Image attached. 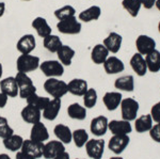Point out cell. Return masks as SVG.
Instances as JSON below:
<instances>
[{"mask_svg": "<svg viewBox=\"0 0 160 159\" xmlns=\"http://www.w3.org/2000/svg\"><path fill=\"white\" fill-rule=\"evenodd\" d=\"M110 159H124V158H122V157H111Z\"/></svg>", "mask_w": 160, "mask_h": 159, "instance_id": "cell-51", "label": "cell"}, {"mask_svg": "<svg viewBox=\"0 0 160 159\" xmlns=\"http://www.w3.org/2000/svg\"><path fill=\"white\" fill-rule=\"evenodd\" d=\"M2 75H3V67H2V64L0 63V80L2 78Z\"/></svg>", "mask_w": 160, "mask_h": 159, "instance_id": "cell-49", "label": "cell"}, {"mask_svg": "<svg viewBox=\"0 0 160 159\" xmlns=\"http://www.w3.org/2000/svg\"><path fill=\"white\" fill-rule=\"evenodd\" d=\"M109 50L105 47L104 44H97L93 47L91 51V60L93 63L97 64H104V62L109 57Z\"/></svg>", "mask_w": 160, "mask_h": 159, "instance_id": "cell-27", "label": "cell"}, {"mask_svg": "<svg viewBox=\"0 0 160 159\" xmlns=\"http://www.w3.org/2000/svg\"><path fill=\"white\" fill-rule=\"evenodd\" d=\"M43 147H44V143L37 142V141H33L31 139H27L24 140L20 152L38 159L43 157Z\"/></svg>", "mask_w": 160, "mask_h": 159, "instance_id": "cell-13", "label": "cell"}, {"mask_svg": "<svg viewBox=\"0 0 160 159\" xmlns=\"http://www.w3.org/2000/svg\"><path fill=\"white\" fill-rule=\"evenodd\" d=\"M37 47V41L33 34H25L17 41L16 49L22 55H30Z\"/></svg>", "mask_w": 160, "mask_h": 159, "instance_id": "cell-12", "label": "cell"}, {"mask_svg": "<svg viewBox=\"0 0 160 159\" xmlns=\"http://www.w3.org/2000/svg\"><path fill=\"white\" fill-rule=\"evenodd\" d=\"M13 134H14V130L10 126L8 119L0 115V138L4 139V138H8Z\"/></svg>", "mask_w": 160, "mask_h": 159, "instance_id": "cell-40", "label": "cell"}, {"mask_svg": "<svg viewBox=\"0 0 160 159\" xmlns=\"http://www.w3.org/2000/svg\"><path fill=\"white\" fill-rule=\"evenodd\" d=\"M31 26H32V28L35 30V32H37V34L38 37H43V38L51 34V31H52L51 27L49 26V24H48V22L42 16L35 17V18L32 20V22H31Z\"/></svg>", "mask_w": 160, "mask_h": 159, "instance_id": "cell-21", "label": "cell"}, {"mask_svg": "<svg viewBox=\"0 0 160 159\" xmlns=\"http://www.w3.org/2000/svg\"><path fill=\"white\" fill-rule=\"evenodd\" d=\"M24 138L19 135L13 134L9 136L8 138L2 139V144H3L4 148H7L8 151L13 153H17L22 150V143H24Z\"/></svg>", "mask_w": 160, "mask_h": 159, "instance_id": "cell-25", "label": "cell"}, {"mask_svg": "<svg viewBox=\"0 0 160 159\" xmlns=\"http://www.w3.org/2000/svg\"><path fill=\"white\" fill-rule=\"evenodd\" d=\"M105 140L102 139H89L86 143V152L90 158L102 159L105 152Z\"/></svg>", "mask_w": 160, "mask_h": 159, "instance_id": "cell-7", "label": "cell"}, {"mask_svg": "<svg viewBox=\"0 0 160 159\" xmlns=\"http://www.w3.org/2000/svg\"><path fill=\"white\" fill-rule=\"evenodd\" d=\"M4 12H6V3L1 1V2H0V17L3 16Z\"/></svg>", "mask_w": 160, "mask_h": 159, "instance_id": "cell-47", "label": "cell"}, {"mask_svg": "<svg viewBox=\"0 0 160 159\" xmlns=\"http://www.w3.org/2000/svg\"><path fill=\"white\" fill-rule=\"evenodd\" d=\"M30 139L41 143H45L49 140V132L44 123L38 122L32 125L30 130Z\"/></svg>", "mask_w": 160, "mask_h": 159, "instance_id": "cell-14", "label": "cell"}, {"mask_svg": "<svg viewBox=\"0 0 160 159\" xmlns=\"http://www.w3.org/2000/svg\"><path fill=\"white\" fill-rule=\"evenodd\" d=\"M155 6H156L157 9L160 11V0H156V2H155Z\"/></svg>", "mask_w": 160, "mask_h": 159, "instance_id": "cell-50", "label": "cell"}, {"mask_svg": "<svg viewBox=\"0 0 160 159\" xmlns=\"http://www.w3.org/2000/svg\"><path fill=\"white\" fill-rule=\"evenodd\" d=\"M83 97V105L87 109H92L97 104V92L95 89H88V91L84 93Z\"/></svg>", "mask_w": 160, "mask_h": 159, "instance_id": "cell-38", "label": "cell"}, {"mask_svg": "<svg viewBox=\"0 0 160 159\" xmlns=\"http://www.w3.org/2000/svg\"><path fill=\"white\" fill-rule=\"evenodd\" d=\"M62 45H63V43H62L61 38L58 35L52 34V33L43 38V46L49 52L57 53V51L60 49Z\"/></svg>", "mask_w": 160, "mask_h": 159, "instance_id": "cell-33", "label": "cell"}, {"mask_svg": "<svg viewBox=\"0 0 160 159\" xmlns=\"http://www.w3.org/2000/svg\"><path fill=\"white\" fill-rule=\"evenodd\" d=\"M136 47L140 55H148L156 49V42L153 37L145 34H141L136 40Z\"/></svg>", "mask_w": 160, "mask_h": 159, "instance_id": "cell-10", "label": "cell"}, {"mask_svg": "<svg viewBox=\"0 0 160 159\" xmlns=\"http://www.w3.org/2000/svg\"><path fill=\"white\" fill-rule=\"evenodd\" d=\"M57 29L62 34L75 35L81 32L82 25L76 16H71L59 20L57 24Z\"/></svg>", "mask_w": 160, "mask_h": 159, "instance_id": "cell-4", "label": "cell"}, {"mask_svg": "<svg viewBox=\"0 0 160 159\" xmlns=\"http://www.w3.org/2000/svg\"><path fill=\"white\" fill-rule=\"evenodd\" d=\"M88 89H89L88 82L84 79H81V78L72 79L68 83V93H71L72 95H75V96H83L84 93L88 91Z\"/></svg>", "mask_w": 160, "mask_h": 159, "instance_id": "cell-22", "label": "cell"}, {"mask_svg": "<svg viewBox=\"0 0 160 159\" xmlns=\"http://www.w3.org/2000/svg\"><path fill=\"white\" fill-rule=\"evenodd\" d=\"M41 60L38 56L20 55L16 60V68L20 73H31L40 68Z\"/></svg>", "mask_w": 160, "mask_h": 159, "instance_id": "cell-3", "label": "cell"}, {"mask_svg": "<svg viewBox=\"0 0 160 159\" xmlns=\"http://www.w3.org/2000/svg\"><path fill=\"white\" fill-rule=\"evenodd\" d=\"M53 134L57 140H59L63 144H69L73 141V132L65 124H57L53 128Z\"/></svg>", "mask_w": 160, "mask_h": 159, "instance_id": "cell-24", "label": "cell"}, {"mask_svg": "<svg viewBox=\"0 0 160 159\" xmlns=\"http://www.w3.org/2000/svg\"><path fill=\"white\" fill-rule=\"evenodd\" d=\"M53 159H71V156H69V154L65 151V152H63V153L59 154L58 156H56Z\"/></svg>", "mask_w": 160, "mask_h": 159, "instance_id": "cell-46", "label": "cell"}, {"mask_svg": "<svg viewBox=\"0 0 160 159\" xmlns=\"http://www.w3.org/2000/svg\"><path fill=\"white\" fill-rule=\"evenodd\" d=\"M76 55L75 50L68 45H62L61 48L57 51L58 61H60L63 66H69L72 64V61Z\"/></svg>", "mask_w": 160, "mask_h": 159, "instance_id": "cell-28", "label": "cell"}, {"mask_svg": "<svg viewBox=\"0 0 160 159\" xmlns=\"http://www.w3.org/2000/svg\"><path fill=\"white\" fill-rule=\"evenodd\" d=\"M61 98H50V102L42 111V117L47 121H55L61 110Z\"/></svg>", "mask_w": 160, "mask_h": 159, "instance_id": "cell-17", "label": "cell"}, {"mask_svg": "<svg viewBox=\"0 0 160 159\" xmlns=\"http://www.w3.org/2000/svg\"><path fill=\"white\" fill-rule=\"evenodd\" d=\"M108 124H109V121H108L107 117H105V115H98V117H94L91 121L90 130H91L93 136L100 138L102 136H105L106 132H107Z\"/></svg>", "mask_w": 160, "mask_h": 159, "instance_id": "cell-11", "label": "cell"}, {"mask_svg": "<svg viewBox=\"0 0 160 159\" xmlns=\"http://www.w3.org/2000/svg\"><path fill=\"white\" fill-rule=\"evenodd\" d=\"M20 117H22V121L28 124H35V123L41 122L42 119V111L40 109L35 108V107L31 106V105H27L22 109L20 112Z\"/></svg>", "mask_w": 160, "mask_h": 159, "instance_id": "cell-16", "label": "cell"}, {"mask_svg": "<svg viewBox=\"0 0 160 159\" xmlns=\"http://www.w3.org/2000/svg\"><path fill=\"white\" fill-rule=\"evenodd\" d=\"M122 6L124 9L129 13L130 16L137 17L140 12V9L142 7L140 0H123Z\"/></svg>", "mask_w": 160, "mask_h": 159, "instance_id": "cell-37", "label": "cell"}, {"mask_svg": "<svg viewBox=\"0 0 160 159\" xmlns=\"http://www.w3.org/2000/svg\"><path fill=\"white\" fill-rule=\"evenodd\" d=\"M121 112H122V120L131 122L137 119V114L139 112V102L135 98H124L121 102Z\"/></svg>", "mask_w": 160, "mask_h": 159, "instance_id": "cell-6", "label": "cell"}, {"mask_svg": "<svg viewBox=\"0 0 160 159\" xmlns=\"http://www.w3.org/2000/svg\"><path fill=\"white\" fill-rule=\"evenodd\" d=\"M26 102H27V105H31V106L35 107V108L40 109L41 111H43L46 108V106L48 105V102H50V98L49 97L41 96L38 93H33L32 95H30L26 99Z\"/></svg>", "mask_w": 160, "mask_h": 159, "instance_id": "cell-35", "label": "cell"}, {"mask_svg": "<svg viewBox=\"0 0 160 159\" xmlns=\"http://www.w3.org/2000/svg\"><path fill=\"white\" fill-rule=\"evenodd\" d=\"M141 4L143 6L145 9H152L154 6H155V2H156V0H140Z\"/></svg>", "mask_w": 160, "mask_h": 159, "instance_id": "cell-43", "label": "cell"}, {"mask_svg": "<svg viewBox=\"0 0 160 159\" xmlns=\"http://www.w3.org/2000/svg\"><path fill=\"white\" fill-rule=\"evenodd\" d=\"M145 62L148 65V71L152 73H157L160 71V51L153 50L145 56Z\"/></svg>", "mask_w": 160, "mask_h": 159, "instance_id": "cell-34", "label": "cell"}, {"mask_svg": "<svg viewBox=\"0 0 160 159\" xmlns=\"http://www.w3.org/2000/svg\"><path fill=\"white\" fill-rule=\"evenodd\" d=\"M152 127H153V119L151 114H143L135 120V128L139 134L149 132Z\"/></svg>", "mask_w": 160, "mask_h": 159, "instance_id": "cell-32", "label": "cell"}, {"mask_svg": "<svg viewBox=\"0 0 160 159\" xmlns=\"http://www.w3.org/2000/svg\"><path fill=\"white\" fill-rule=\"evenodd\" d=\"M8 99H9V97H8L6 94L2 93V92H0V109L4 108V107L7 106Z\"/></svg>", "mask_w": 160, "mask_h": 159, "instance_id": "cell-44", "label": "cell"}, {"mask_svg": "<svg viewBox=\"0 0 160 159\" xmlns=\"http://www.w3.org/2000/svg\"><path fill=\"white\" fill-rule=\"evenodd\" d=\"M40 70L47 78H59L64 74V66L58 60H46L41 62Z\"/></svg>", "mask_w": 160, "mask_h": 159, "instance_id": "cell-5", "label": "cell"}, {"mask_svg": "<svg viewBox=\"0 0 160 159\" xmlns=\"http://www.w3.org/2000/svg\"><path fill=\"white\" fill-rule=\"evenodd\" d=\"M100 14H102V9L98 6H92L83 10L82 12H80L78 15V19L83 22H94V20H97L99 18Z\"/></svg>", "mask_w": 160, "mask_h": 159, "instance_id": "cell-29", "label": "cell"}, {"mask_svg": "<svg viewBox=\"0 0 160 159\" xmlns=\"http://www.w3.org/2000/svg\"><path fill=\"white\" fill-rule=\"evenodd\" d=\"M76 14V10H75L74 7L69 6V4H66V6H63L59 9H57L55 12H53V15L58 20H61L63 18H66V17H71V16H75Z\"/></svg>", "mask_w": 160, "mask_h": 159, "instance_id": "cell-39", "label": "cell"}, {"mask_svg": "<svg viewBox=\"0 0 160 159\" xmlns=\"http://www.w3.org/2000/svg\"><path fill=\"white\" fill-rule=\"evenodd\" d=\"M68 115L73 120L83 121L87 117V108L78 102H73L68 107Z\"/></svg>", "mask_w": 160, "mask_h": 159, "instance_id": "cell-31", "label": "cell"}, {"mask_svg": "<svg viewBox=\"0 0 160 159\" xmlns=\"http://www.w3.org/2000/svg\"><path fill=\"white\" fill-rule=\"evenodd\" d=\"M0 89H1L2 93L6 94L8 97L14 98V97L18 96V86H17L15 76H10L1 79L0 80Z\"/></svg>", "mask_w": 160, "mask_h": 159, "instance_id": "cell-15", "label": "cell"}, {"mask_svg": "<svg viewBox=\"0 0 160 159\" xmlns=\"http://www.w3.org/2000/svg\"><path fill=\"white\" fill-rule=\"evenodd\" d=\"M158 30H159V33H160V22H159V24H158Z\"/></svg>", "mask_w": 160, "mask_h": 159, "instance_id": "cell-52", "label": "cell"}, {"mask_svg": "<svg viewBox=\"0 0 160 159\" xmlns=\"http://www.w3.org/2000/svg\"><path fill=\"white\" fill-rule=\"evenodd\" d=\"M108 129L112 135H129L132 132L130 122L125 120H112L108 124Z\"/></svg>", "mask_w": 160, "mask_h": 159, "instance_id": "cell-18", "label": "cell"}, {"mask_svg": "<svg viewBox=\"0 0 160 159\" xmlns=\"http://www.w3.org/2000/svg\"><path fill=\"white\" fill-rule=\"evenodd\" d=\"M114 87L120 91L132 92L135 90V78L131 75L118 77L114 81Z\"/></svg>", "mask_w": 160, "mask_h": 159, "instance_id": "cell-30", "label": "cell"}, {"mask_svg": "<svg viewBox=\"0 0 160 159\" xmlns=\"http://www.w3.org/2000/svg\"><path fill=\"white\" fill-rule=\"evenodd\" d=\"M104 68L108 75H114L125 70V65L123 61L120 60L118 57L111 56V57H108L107 60L104 62Z\"/></svg>", "mask_w": 160, "mask_h": 159, "instance_id": "cell-20", "label": "cell"}, {"mask_svg": "<svg viewBox=\"0 0 160 159\" xmlns=\"http://www.w3.org/2000/svg\"><path fill=\"white\" fill-rule=\"evenodd\" d=\"M22 1H31V0H22Z\"/></svg>", "mask_w": 160, "mask_h": 159, "instance_id": "cell-53", "label": "cell"}, {"mask_svg": "<svg viewBox=\"0 0 160 159\" xmlns=\"http://www.w3.org/2000/svg\"><path fill=\"white\" fill-rule=\"evenodd\" d=\"M129 142L128 135H113L108 142V148L115 155H120L128 147Z\"/></svg>", "mask_w": 160, "mask_h": 159, "instance_id": "cell-8", "label": "cell"}, {"mask_svg": "<svg viewBox=\"0 0 160 159\" xmlns=\"http://www.w3.org/2000/svg\"><path fill=\"white\" fill-rule=\"evenodd\" d=\"M122 41H123L122 35L118 34V33H117V32H111V33H109V35H108V37L104 40L102 44H104L105 47L109 50V52L117 53L121 49Z\"/></svg>", "mask_w": 160, "mask_h": 159, "instance_id": "cell-23", "label": "cell"}, {"mask_svg": "<svg viewBox=\"0 0 160 159\" xmlns=\"http://www.w3.org/2000/svg\"><path fill=\"white\" fill-rule=\"evenodd\" d=\"M15 159H37V158L32 157V156H30V155H27V154H25L19 151V152L16 153V157H15Z\"/></svg>", "mask_w": 160, "mask_h": 159, "instance_id": "cell-45", "label": "cell"}, {"mask_svg": "<svg viewBox=\"0 0 160 159\" xmlns=\"http://www.w3.org/2000/svg\"><path fill=\"white\" fill-rule=\"evenodd\" d=\"M43 87L52 98H62L68 93V83L59 78H47Z\"/></svg>", "mask_w": 160, "mask_h": 159, "instance_id": "cell-1", "label": "cell"}, {"mask_svg": "<svg viewBox=\"0 0 160 159\" xmlns=\"http://www.w3.org/2000/svg\"><path fill=\"white\" fill-rule=\"evenodd\" d=\"M76 159H86V158H76Z\"/></svg>", "mask_w": 160, "mask_h": 159, "instance_id": "cell-54", "label": "cell"}, {"mask_svg": "<svg viewBox=\"0 0 160 159\" xmlns=\"http://www.w3.org/2000/svg\"><path fill=\"white\" fill-rule=\"evenodd\" d=\"M149 136L153 139L155 142L160 143V123H157V124L153 125V127L149 130Z\"/></svg>", "mask_w": 160, "mask_h": 159, "instance_id": "cell-41", "label": "cell"}, {"mask_svg": "<svg viewBox=\"0 0 160 159\" xmlns=\"http://www.w3.org/2000/svg\"><path fill=\"white\" fill-rule=\"evenodd\" d=\"M73 141L78 148L83 147L86 143L89 141V134L83 128H78V129L73 132Z\"/></svg>", "mask_w": 160, "mask_h": 159, "instance_id": "cell-36", "label": "cell"}, {"mask_svg": "<svg viewBox=\"0 0 160 159\" xmlns=\"http://www.w3.org/2000/svg\"><path fill=\"white\" fill-rule=\"evenodd\" d=\"M130 66L137 75L140 77L145 76V74L148 73V65H146L145 59H144L143 56L140 55L139 52L135 53V55L131 57Z\"/></svg>", "mask_w": 160, "mask_h": 159, "instance_id": "cell-26", "label": "cell"}, {"mask_svg": "<svg viewBox=\"0 0 160 159\" xmlns=\"http://www.w3.org/2000/svg\"><path fill=\"white\" fill-rule=\"evenodd\" d=\"M0 159H12L11 157H10L8 154H6V153H1L0 154Z\"/></svg>", "mask_w": 160, "mask_h": 159, "instance_id": "cell-48", "label": "cell"}, {"mask_svg": "<svg viewBox=\"0 0 160 159\" xmlns=\"http://www.w3.org/2000/svg\"><path fill=\"white\" fill-rule=\"evenodd\" d=\"M123 95L120 92H106L102 97V102L108 111H114L121 105Z\"/></svg>", "mask_w": 160, "mask_h": 159, "instance_id": "cell-19", "label": "cell"}, {"mask_svg": "<svg viewBox=\"0 0 160 159\" xmlns=\"http://www.w3.org/2000/svg\"><path fill=\"white\" fill-rule=\"evenodd\" d=\"M151 117L154 122L160 123V102H156L151 109Z\"/></svg>", "mask_w": 160, "mask_h": 159, "instance_id": "cell-42", "label": "cell"}, {"mask_svg": "<svg viewBox=\"0 0 160 159\" xmlns=\"http://www.w3.org/2000/svg\"><path fill=\"white\" fill-rule=\"evenodd\" d=\"M15 79L18 86V96L20 98L27 99L33 93H37V87L34 86L32 79L28 76V74L17 72Z\"/></svg>", "mask_w": 160, "mask_h": 159, "instance_id": "cell-2", "label": "cell"}, {"mask_svg": "<svg viewBox=\"0 0 160 159\" xmlns=\"http://www.w3.org/2000/svg\"><path fill=\"white\" fill-rule=\"evenodd\" d=\"M63 152H65V144L59 140H49L44 143L43 157L45 159H53Z\"/></svg>", "mask_w": 160, "mask_h": 159, "instance_id": "cell-9", "label": "cell"}]
</instances>
